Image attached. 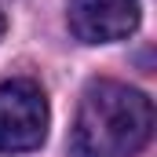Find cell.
<instances>
[{"instance_id":"cell-1","label":"cell","mask_w":157,"mask_h":157,"mask_svg":"<svg viewBox=\"0 0 157 157\" xmlns=\"http://www.w3.org/2000/svg\"><path fill=\"white\" fill-rule=\"evenodd\" d=\"M154 102L121 80L88 84L73 121L77 157H132L150 143Z\"/></svg>"},{"instance_id":"cell-2","label":"cell","mask_w":157,"mask_h":157,"mask_svg":"<svg viewBox=\"0 0 157 157\" xmlns=\"http://www.w3.org/2000/svg\"><path fill=\"white\" fill-rule=\"evenodd\" d=\"M48 135V99L37 80L11 77L0 84V154L37 150Z\"/></svg>"},{"instance_id":"cell-3","label":"cell","mask_w":157,"mask_h":157,"mask_svg":"<svg viewBox=\"0 0 157 157\" xmlns=\"http://www.w3.org/2000/svg\"><path fill=\"white\" fill-rule=\"evenodd\" d=\"M70 29L84 44L124 40L139 26V0H70Z\"/></svg>"},{"instance_id":"cell-4","label":"cell","mask_w":157,"mask_h":157,"mask_svg":"<svg viewBox=\"0 0 157 157\" xmlns=\"http://www.w3.org/2000/svg\"><path fill=\"white\" fill-rule=\"evenodd\" d=\"M4 29H7V18H4V11H0V37H4Z\"/></svg>"}]
</instances>
